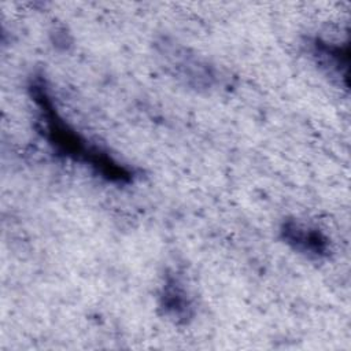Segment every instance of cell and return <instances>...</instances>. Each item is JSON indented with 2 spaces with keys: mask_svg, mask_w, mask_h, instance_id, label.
I'll return each instance as SVG.
<instances>
[{
  "mask_svg": "<svg viewBox=\"0 0 351 351\" xmlns=\"http://www.w3.org/2000/svg\"><path fill=\"white\" fill-rule=\"evenodd\" d=\"M281 237L295 251L310 258H325L329 252V240L321 230L293 219L282 223Z\"/></svg>",
  "mask_w": 351,
  "mask_h": 351,
  "instance_id": "cell-2",
  "label": "cell"
},
{
  "mask_svg": "<svg viewBox=\"0 0 351 351\" xmlns=\"http://www.w3.org/2000/svg\"><path fill=\"white\" fill-rule=\"evenodd\" d=\"M160 307L165 315L174 322H188L193 315L192 300L188 296L184 284L174 276H167L160 293Z\"/></svg>",
  "mask_w": 351,
  "mask_h": 351,
  "instance_id": "cell-3",
  "label": "cell"
},
{
  "mask_svg": "<svg viewBox=\"0 0 351 351\" xmlns=\"http://www.w3.org/2000/svg\"><path fill=\"white\" fill-rule=\"evenodd\" d=\"M29 90L33 101L38 107L44 137L56 152L92 167L108 181L125 184L133 178L130 169L90 144L60 117L43 78H34Z\"/></svg>",
  "mask_w": 351,
  "mask_h": 351,
  "instance_id": "cell-1",
  "label": "cell"
},
{
  "mask_svg": "<svg viewBox=\"0 0 351 351\" xmlns=\"http://www.w3.org/2000/svg\"><path fill=\"white\" fill-rule=\"evenodd\" d=\"M311 52L317 58V62L328 70L330 75H336L337 78L346 77L341 73V66L347 69V51L343 49L337 44H332L324 41L321 38H315L311 43Z\"/></svg>",
  "mask_w": 351,
  "mask_h": 351,
  "instance_id": "cell-4",
  "label": "cell"
}]
</instances>
